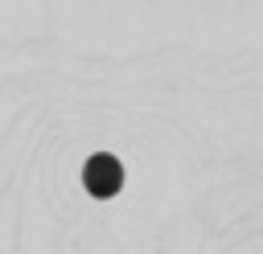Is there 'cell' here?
Returning a JSON list of instances; mask_svg holds the SVG:
<instances>
[{
	"label": "cell",
	"instance_id": "1",
	"mask_svg": "<svg viewBox=\"0 0 263 254\" xmlns=\"http://www.w3.org/2000/svg\"><path fill=\"white\" fill-rule=\"evenodd\" d=\"M82 184H86V193H90V197L111 201V197H119V193H123V164H119L115 156L99 152V156H90V160L82 164Z\"/></svg>",
	"mask_w": 263,
	"mask_h": 254
}]
</instances>
